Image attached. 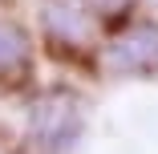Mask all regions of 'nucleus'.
<instances>
[{
  "label": "nucleus",
  "instance_id": "f257e3e1",
  "mask_svg": "<svg viewBox=\"0 0 158 154\" xmlns=\"http://www.w3.org/2000/svg\"><path fill=\"white\" fill-rule=\"evenodd\" d=\"M28 134H33L37 150L45 154H61L69 150L81 134V110L69 94H49L33 106V114H28Z\"/></svg>",
  "mask_w": 158,
  "mask_h": 154
},
{
  "label": "nucleus",
  "instance_id": "f03ea898",
  "mask_svg": "<svg viewBox=\"0 0 158 154\" xmlns=\"http://www.w3.org/2000/svg\"><path fill=\"white\" fill-rule=\"evenodd\" d=\"M106 69L114 73H154L158 69V24H138L106 45Z\"/></svg>",
  "mask_w": 158,
  "mask_h": 154
},
{
  "label": "nucleus",
  "instance_id": "7ed1b4c3",
  "mask_svg": "<svg viewBox=\"0 0 158 154\" xmlns=\"http://www.w3.org/2000/svg\"><path fill=\"white\" fill-rule=\"evenodd\" d=\"M93 8L85 4V0H49L45 8V28L65 41V45H85L93 37Z\"/></svg>",
  "mask_w": 158,
  "mask_h": 154
},
{
  "label": "nucleus",
  "instance_id": "20e7f679",
  "mask_svg": "<svg viewBox=\"0 0 158 154\" xmlns=\"http://www.w3.org/2000/svg\"><path fill=\"white\" fill-rule=\"evenodd\" d=\"M24 61H28V37L20 33L16 24L0 20V77H4V73H16Z\"/></svg>",
  "mask_w": 158,
  "mask_h": 154
},
{
  "label": "nucleus",
  "instance_id": "39448f33",
  "mask_svg": "<svg viewBox=\"0 0 158 154\" xmlns=\"http://www.w3.org/2000/svg\"><path fill=\"white\" fill-rule=\"evenodd\" d=\"M85 4H89L93 12H102V16H118V12L130 8V0H85Z\"/></svg>",
  "mask_w": 158,
  "mask_h": 154
},
{
  "label": "nucleus",
  "instance_id": "423d86ee",
  "mask_svg": "<svg viewBox=\"0 0 158 154\" xmlns=\"http://www.w3.org/2000/svg\"><path fill=\"white\" fill-rule=\"evenodd\" d=\"M154 8H158V0H154Z\"/></svg>",
  "mask_w": 158,
  "mask_h": 154
}]
</instances>
